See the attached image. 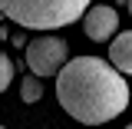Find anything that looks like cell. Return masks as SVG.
<instances>
[{
	"mask_svg": "<svg viewBox=\"0 0 132 129\" xmlns=\"http://www.w3.org/2000/svg\"><path fill=\"white\" fill-rule=\"evenodd\" d=\"M27 66H30V73H36L40 80H50V76H56L60 73V66L69 60V47H66L63 36H56V33L43 30L40 36H33L27 40Z\"/></svg>",
	"mask_w": 132,
	"mask_h": 129,
	"instance_id": "cell-3",
	"label": "cell"
},
{
	"mask_svg": "<svg viewBox=\"0 0 132 129\" xmlns=\"http://www.w3.org/2000/svg\"><path fill=\"white\" fill-rule=\"evenodd\" d=\"M20 99L23 103H40L43 99V80L36 73H30L27 80H20Z\"/></svg>",
	"mask_w": 132,
	"mask_h": 129,
	"instance_id": "cell-6",
	"label": "cell"
},
{
	"mask_svg": "<svg viewBox=\"0 0 132 129\" xmlns=\"http://www.w3.org/2000/svg\"><path fill=\"white\" fill-rule=\"evenodd\" d=\"M89 0H0V13L23 30H60L86 13Z\"/></svg>",
	"mask_w": 132,
	"mask_h": 129,
	"instance_id": "cell-2",
	"label": "cell"
},
{
	"mask_svg": "<svg viewBox=\"0 0 132 129\" xmlns=\"http://www.w3.org/2000/svg\"><path fill=\"white\" fill-rule=\"evenodd\" d=\"M109 60H112L116 70L132 76V30H122L119 36L109 40Z\"/></svg>",
	"mask_w": 132,
	"mask_h": 129,
	"instance_id": "cell-5",
	"label": "cell"
},
{
	"mask_svg": "<svg viewBox=\"0 0 132 129\" xmlns=\"http://www.w3.org/2000/svg\"><path fill=\"white\" fill-rule=\"evenodd\" d=\"M119 30V13L112 7H86L82 13V33L93 40V43H109Z\"/></svg>",
	"mask_w": 132,
	"mask_h": 129,
	"instance_id": "cell-4",
	"label": "cell"
},
{
	"mask_svg": "<svg viewBox=\"0 0 132 129\" xmlns=\"http://www.w3.org/2000/svg\"><path fill=\"white\" fill-rule=\"evenodd\" d=\"M10 83H13V60H10L7 53H0V93H3Z\"/></svg>",
	"mask_w": 132,
	"mask_h": 129,
	"instance_id": "cell-7",
	"label": "cell"
},
{
	"mask_svg": "<svg viewBox=\"0 0 132 129\" xmlns=\"http://www.w3.org/2000/svg\"><path fill=\"white\" fill-rule=\"evenodd\" d=\"M56 99L76 123L102 126L129 106V83L112 60L99 56H73L56 73Z\"/></svg>",
	"mask_w": 132,
	"mask_h": 129,
	"instance_id": "cell-1",
	"label": "cell"
},
{
	"mask_svg": "<svg viewBox=\"0 0 132 129\" xmlns=\"http://www.w3.org/2000/svg\"><path fill=\"white\" fill-rule=\"evenodd\" d=\"M126 3H129V13H132V0H126Z\"/></svg>",
	"mask_w": 132,
	"mask_h": 129,
	"instance_id": "cell-8",
	"label": "cell"
}]
</instances>
